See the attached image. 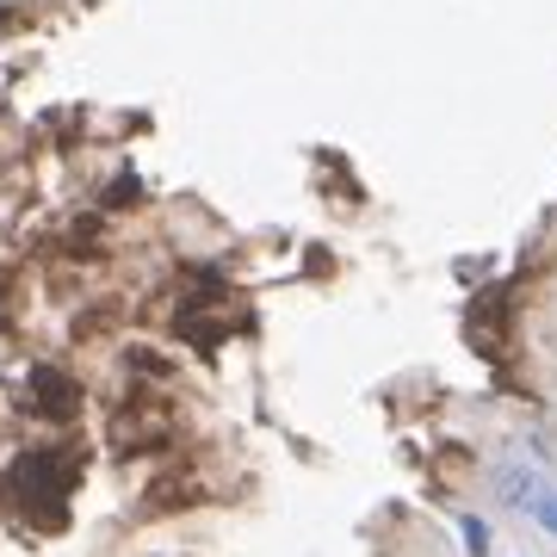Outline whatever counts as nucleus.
Masks as SVG:
<instances>
[{
    "mask_svg": "<svg viewBox=\"0 0 557 557\" xmlns=\"http://www.w3.org/2000/svg\"><path fill=\"white\" fill-rule=\"evenodd\" d=\"M533 520H539V527H545V533L557 539V490H545V502L533 508Z\"/></svg>",
    "mask_w": 557,
    "mask_h": 557,
    "instance_id": "nucleus-3",
    "label": "nucleus"
},
{
    "mask_svg": "<svg viewBox=\"0 0 557 557\" xmlns=\"http://www.w3.org/2000/svg\"><path fill=\"white\" fill-rule=\"evenodd\" d=\"M458 533H465V545H471V557H483V552H490V527H483L478 515H465V520H458Z\"/></svg>",
    "mask_w": 557,
    "mask_h": 557,
    "instance_id": "nucleus-2",
    "label": "nucleus"
},
{
    "mask_svg": "<svg viewBox=\"0 0 557 557\" xmlns=\"http://www.w3.org/2000/svg\"><path fill=\"white\" fill-rule=\"evenodd\" d=\"M496 490H502V502H508V508H527V515L545 502V478H539V471H527V465H508V471L496 478Z\"/></svg>",
    "mask_w": 557,
    "mask_h": 557,
    "instance_id": "nucleus-1",
    "label": "nucleus"
}]
</instances>
